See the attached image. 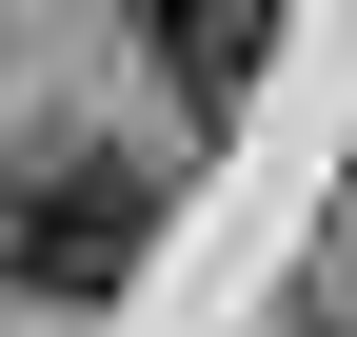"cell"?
Listing matches in <instances>:
<instances>
[{
	"label": "cell",
	"instance_id": "6da1fadb",
	"mask_svg": "<svg viewBox=\"0 0 357 337\" xmlns=\"http://www.w3.org/2000/svg\"><path fill=\"white\" fill-rule=\"evenodd\" d=\"M139 238H159V179L139 159H40V179L0 198V278H20V298H119Z\"/></svg>",
	"mask_w": 357,
	"mask_h": 337
},
{
	"label": "cell",
	"instance_id": "7a4b0ae2",
	"mask_svg": "<svg viewBox=\"0 0 357 337\" xmlns=\"http://www.w3.org/2000/svg\"><path fill=\"white\" fill-rule=\"evenodd\" d=\"M139 60L178 100H238V79L278 60V0H139Z\"/></svg>",
	"mask_w": 357,
	"mask_h": 337
}]
</instances>
